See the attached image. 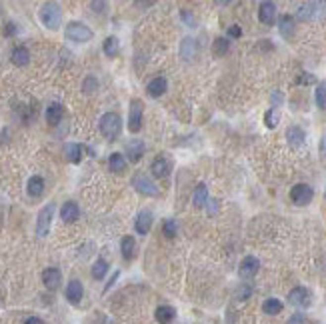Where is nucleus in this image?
<instances>
[{
  "label": "nucleus",
  "mask_w": 326,
  "mask_h": 324,
  "mask_svg": "<svg viewBox=\"0 0 326 324\" xmlns=\"http://www.w3.org/2000/svg\"><path fill=\"white\" fill-rule=\"evenodd\" d=\"M40 22L48 28V30H58L60 26V20H62V12H60V6L56 2H44L40 6Z\"/></svg>",
  "instance_id": "obj_1"
},
{
  "label": "nucleus",
  "mask_w": 326,
  "mask_h": 324,
  "mask_svg": "<svg viewBox=\"0 0 326 324\" xmlns=\"http://www.w3.org/2000/svg\"><path fill=\"white\" fill-rule=\"evenodd\" d=\"M120 130H122V120L116 112H106L100 118V132L108 140H116L120 136Z\"/></svg>",
  "instance_id": "obj_2"
},
{
  "label": "nucleus",
  "mask_w": 326,
  "mask_h": 324,
  "mask_svg": "<svg viewBox=\"0 0 326 324\" xmlns=\"http://www.w3.org/2000/svg\"><path fill=\"white\" fill-rule=\"evenodd\" d=\"M64 36L68 40H72V42L82 44V42H88L92 38V30L86 24H82V22H70L66 26V30H64Z\"/></svg>",
  "instance_id": "obj_3"
},
{
  "label": "nucleus",
  "mask_w": 326,
  "mask_h": 324,
  "mask_svg": "<svg viewBox=\"0 0 326 324\" xmlns=\"http://www.w3.org/2000/svg\"><path fill=\"white\" fill-rule=\"evenodd\" d=\"M52 216H54V204H46L40 212H38V218H36V234L40 238H44L50 230V224H52Z\"/></svg>",
  "instance_id": "obj_4"
},
{
  "label": "nucleus",
  "mask_w": 326,
  "mask_h": 324,
  "mask_svg": "<svg viewBox=\"0 0 326 324\" xmlns=\"http://www.w3.org/2000/svg\"><path fill=\"white\" fill-rule=\"evenodd\" d=\"M310 302H312V294L304 286H296L288 292V304H292L296 308H308Z\"/></svg>",
  "instance_id": "obj_5"
},
{
  "label": "nucleus",
  "mask_w": 326,
  "mask_h": 324,
  "mask_svg": "<svg viewBox=\"0 0 326 324\" xmlns=\"http://www.w3.org/2000/svg\"><path fill=\"white\" fill-rule=\"evenodd\" d=\"M290 198H292L294 204L306 206V204L312 202L314 190H312V186H308V184H296V186H292V190H290Z\"/></svg>",
  "instance_id": "obj_6"
},
{
  "label": "nucleus",
  "mask_w": 326,
  "mask_h": 324,
  "mask_svg": "<svg viewBox=\"0 0 326 324\" xmlns=\"http://www.w3.org/2000/svg\"><path fill=\"white\" fill-rule=\"evenodd\" d=\"M142 108L144 104L140 100H132L130 102V112H128V130L132 134H136L142 126Z\"/></svg>",
  "instance_id": "obj_7"
},
{
  "label": "nucleus",
  "mask_w": 326,
  "mask_h": 324,
  "mask_svg": "<svg viewBox=\"0 0 326 324\" xmlns=\"http://www.w3.org/2000/svg\"><path fill=\"white\" fill-rule=\"evenodd\" d=\"M132 186H134V190H138L144 196H158L156 184L148 176H144V174H134L132 176Z\"/></svg>",
  "instance_id": "obj_8"
},
{
  "label": "nucleus",
  "mask_w": 326,
  "mask_h": 324,
  "mask_svg": "<svg viewBox=\"0 0 326 324\" xmlns=\"http://www.w3.org/2000/svg\"><path fill=\"white\" fill-rule=\"evenodd\" d=\"M258 268H260V262H258V258H256V256H246V258L240 262L238 274H240V278L248 280V278H252V276L258 272Z\"/></svg>",
  "instance_id": "obj_9"
},
{
  "label": "nucleus",
  "mask_w": 326,
  "mask_h": 324,
  "mask_svg": "<svg viewBox=\"0 0 326 324\" xmlns=\"http://www.w3.org/2000/svg\"><path fill=\"white\" fill-rule=\"evenodd\" d=\"M258 18L266 26L274 24V20H276V4L274 2H260V6H258Z\"/></svg>",
  "instance_id": "obj_10"
},
{
  "label": "nucleus",
  "mask_w": 326,
  "mask_h": 324,
  "mask_svg": "<svg viewBox=\"0 0 326 324\" xmlns=\"http://www.w3.org/2000/svg\"><path fill=\"white\" fill-rule=\"evenodd\" d=\"M42 282L48 290H56L62 282V274H60V270L58 268H46L44 272H42Z\"/></svg>",
  "instance_id": "obj_11"
},
{
  "label": "nucleus",
  "mask_w": 326,
  "mask_h": 324,
  "mask_svg": "<svg viewBox=\"0 0 326 324\" xmlns=\"http://www.w3.org/2000/svg\"><path fill=\"white\" fill-rule=\"evenodd\" d=\"M150 226H152V212L150 210H140L136 220H134V230L144 236V234L150 232Z\"/></svg>",
  "instance_id": "obj_12"
},
{
  "label": "nucleus",
  "mask_w": 326,
  "mask_h": 324,
  "mask_svg": "<svg viewBox=\"0 0 326 324\" xmlns=\"http://www.w3.org/2000/svg\"><path fill=\"white\" fill-rule=\"evenodd\" d=\"M144 150H146V146H144V142L140 138H132L126 144V156H128L130 162H138L144 156Z\"/></svg>",
  "instance_id": "obj_13"
},
{
  "label": "nucleus",
  "mask_w": 326,
  "mask_h": 324,
  "mask_svg": "<svg viewBox=\"0 0 326 324\" xmlns=\"http://www.w3.org/2000/svg\"><path fill=\"white\" fill-rule=\"evenodd\" d=\"M64 294H66V300H68L70 304H78V302L82 300V294H84L82 282H80V280H70Z\"/></svg>",
  "instance_id": "obj_14"
},
{
  "label": "nucleus",
  "mask_w": 326,
  "mask_h": 324,
  "mask_svg": "<svg viewBox=\"0 0 326 324\" xmlns=\"http://www.w3.org/2000/svg\"><path fill=\"white\" fill-rule=\"evenodd\" d=\"M286 140H288V144H290L292 148H300V146H304V142H306V134H304V130H302L300 126H290V128L286 130Z\"/></svg>",
  "instance_id": "obj_15"
},
{
  "label": "nucleus",
  "mask_w": 326,
  "mask_h": 324,
  "mask_svg": "<svg viewBox=\"0 0 326 324\" xmlns=\"http://www.w3.org/2000/svg\"><path fill=\"white\" fill-rule=\"evenodd\" d=\"M150 170L154 174V178H166L168 172H170V164H168V160L166 158H154L152 160V164H150Z\"/></svg>",
  "instance_id": "obj_16"
},
{
  "label": "nucleus",
  "mask_w": 326,
  "mask_h": 324,
  "mask_svg": "<svg viewBox=\"0 0 326 324\" xmlns=\"http://www.w3.org/2000/svg\"><path fill=\"white\" fill-rule=\"evenodd\" d=\"M166 88H168V82H166V78L158 76V78H154V80H150V82H148V86H146V92H148V96H152V98H158V96H162V94L166 92Z\"/></svg>",
  "instance_id": "obj_17"
},
{
  "label": "nucleus",
  "mask_w": 326,
  "mask_h": 324,
  "mask_svg": "<svg viewBox=\"0 0 326 324\" xmlns=\"http://www.w3.org/2000/svg\"><path fill=\"white\" fill-rule=\"evenodd\" d=\"M80 216V208L76 206V202H64L60 208V218L64 222H74Z\"/></svg>",
  "instance_id": "obj_18"
},
{
  "label": "nucleus",
  "mask_w": 326,
  "mask_h": 324,
  "mask_svg": "<svg viewBox=\"0 0 326 324\" xmlns=\"http://www.w3.org/2000/svg\"><path fill=\"white\" fill-rule=\"evenodd\" d=\"M154 318H156V322H160V324H170L174 318H176V310L172 308V306H158L156 308V312H154Z\"/></svg>",
  "instance_id": "obj_19"
},
{
  "label": "nucleus",
  "mask_w": 326,
  "mask_h": 324,
  "mask_svg": "<svg viewBox=\"0 0 326 324\" xmlns=\"http://www.w3.org/2000/svg\"><path fill=\"white\" fill-rule=\"evenodd\" d=\"M62 114H64V110H62V106H60L58 102H52V104L46 108V120H48L50 124H58V122L62 120Z\"/></svg>",
  "instance_id": "obj_20"
},
{
  "label": "nucleus",
  "mask_w": 326,
  "mask_h": 324,
  "mask_svg": "<svg viewBox=\"0 0 326 324\" xmlns=\"http://www.w3.org/2000/svg\"><path fill=\"white\" fill-rule=\"evenodd\" d=\"M120 252H122V258L124 260H132L134 254H136V242L132 236H124L122 242H120Z\"/></svg>",
  "instance_id": "obj_21"
},
{
  "label": "nucleus",
  "mask_w": 326,
  "mask_h": 324,
  "mask_svg": "<svg viewBox=\"0 0 326 324\" xmlns=\"http://www.w3.org/2000/svg\"><path fill=\"white\" fill-rule=\"evenodd\" d=\"M12 62L16 64V66H26L28 62H30V52L24 48V46H16L14 50H12Z\"/></svg>",
  "instance_id": "obj_22"
},
{
  "label": "nucleus",
  "mask_w": 326,
  "mask_h": 324,
  "mask_svg": "<svg viewBox=\"0 0 326 324\" xmlns=\"http://www.w3.org/2000/svg\"><path fill=\"white\" fill-rule=\"evenodd\" d=\"M278 30H280V34H282L284 38H290V36L294 34V18H292L290 14L280 16V20H278Z\"/></svg>",
  "instance_id": "obj_23"
},
{
  "label": "nucleus",
  "mask_w": 326,
  "mask_h": 324,
  "mask_svg": "<svg viewBox=\"0 0 326 324\" xmlns=\"http://www.w3.org/2000/svg\"><path fill=\"white\" fill-rule=\"evenodd\" d=\"M108 166H110L112 172H122L126 168V158L122 152H114L110 154V158H108Z\"/></svg>",
  "instance_id": "obj_24"
},
{
  "label": "nucleus",
  "mask_w": 326,
  "mask_h": 324,
  "mask_svg": "<svg viewBox=\"0 0 326 324\" xmlns=\"http://www.w3.org/2000/svg\"><path fill=\"white\" fill-rule=\"evenodd\" d=\"M26 190H28V194L34 196V198L42 196V192H44V178H42V176H32V178L28 180Z\"/></svg>",
  "instance_id": "obj_25"
},
{
  "label": "nucleus",
  "mask_w": 326,
  "mask_h": 324,
  "mask_svg": "<svg viewBox=\"0 0 326 324\" xmlns=\"http://www.w3.org/2000/svg\"><path fill=\"white\" fill-rule=\"evenodd\" d=\"M192 202H194V206H198V208L206 206V202H208V186H206L204 182H200V184L196 186L194 196H192Z\"/></svg>",
  "instance_id": "obj_26"
},
{
  "label": "nucleus",
  "mask_w": 326,
  "mask_h": 324,
  "mask_svg": "<svg viewBox=\"0 0 326 324\" xmlns=\"http://www.w3.org/2000/svg\"><path fill=\"white\" fill-rule=\"evenodd\" d=\"M194 54H196V40L184 38L182 44H180V56H182L184 60H192Z\"/></svg>",
  "instance_id": "obj_27"
},
{
  "label": "nucleus",
  "mask_w": 326,
  "mask_h": 324,
  "mask_svg": "<svg viewBox=\"0 0 326 324\" xmlns=\"http://www.w3.org/2000/svg\"><path fill=\"white\" fill-rule=\"evenodd\" d=\"M262 310H264V314H268V316H276V314L282 312V302H280L278 298H268V300H264Z\"/></svg>",
  "instance_id": "obj_28"
},
{
  "label": "nucleus",
  "mask_w": 326,
  "mask_h": 324,
  "mask_svg": "<svg viewBox=\"0 0 326 324\" xmlns=\"http://www.w3.org/2000/svg\"><path fill=\"white\" fill-rule=\"evenodd\" d=\"M318 6H320L318 2H304V4H300V8H298V18H300V20H310V18H314Z\"/></svg>",
  "instance_id": "obj_29"
},
{
  "label": "nucleus",
  "mask_w": 326,
  "mask_h": 324,
  "mask_svg": "<svg viewBox=\"0 0 326 324\" xmlns=\"http://www.w3.org/2000/svg\"><path fill=\"white\" fill-rule=\"evenodd\" d=\"M64 154H66V160L68 162H80L82 158V146L76 144V142H70L64 146Z\"/></svg>",
  "instance_id": "obj_30"
},
{
  "label": "nucleus",
  "mask_w": 326,
  "mask_h": 324,
  "mask_svg": "<svg viewBox=\"0 0 326 324\" xmlns=\"http://www.w3.org/2000/svg\"><path fill=\"white\" fill-rule=\"evenodd\" d=\"M102 50H104V54H106V56L114 58L116 54H118V38H116V36H108V38H104Z\"/></svg>",
  "instance_id": "obj_31"
},
{
  "label": "nucleus",
  "mask_w": 326,
  "mask_h": 324,
  "mask_svg": "<svg viewBox=\"0 0 326 324\" xmlns=\"http://www.w3.org/2000/svg\"><path fill=\"white\" fill-rule=\"evenodd\" d=\"M106 272H108V262H106L104 258H98V260L92 264V276H94L96 280H102V278L106 276Z\"/></svg>",
  "instance_id": "obj_32"
},
{
  "label": "nucleus",
  "mask_w": 326,
  "mask_h": 324,
  "mask_svg": "<svg viewBox=\"0 0 326 324\" xmlns=\"http://www.w3.org/2000/svg\"><path fill=\"white\" fill-rule=\"evenodd\" d=\"M278 120H280V114L276 108H270V110L264 112V124L266 128H276L278 126Z\"/></svg>",
  "instance_id": "obj_33"
},
{
  "label": "nucleus",
  "mask_w": 326,
  "mask_h": 324,
  "mask_svg": "<svg viewBox=\"0 0 326 324\" xmlns=\"http://www.w3.org/2000/svg\"><path fill=\"white\" fill-rule=\"evenodd\" d=\"M228 48H230L228 38H216L214 44H212V52L216 54V56H222V54H226Z\"/></svg>",
  "instance_id": "obj_34"
},
{
  "label": "nucleus",
  "mask_w": 326,
  "mask_h": 324,
  "mask_svg": "<svg viewBox=\"0 0 326 324\" xmlns=\"http://www.w3.org/2000/svg\"><path fill=\"white\" fill-rule=\"evenodd\" d=\"M176 232H178V224H176V220H174V218H166L164 224H162V234H164L166 238H174Z\"/></svg>",
  "instance_id": "obj_35"
},
{
  "label": "nucleus",
  "mask_w": 326,
  "mask_h": 324,
  "mask_svg": "<svg viewBox=\"0 0 326 324\" xmlns=\"http://www.w3.org/2000/svg\"><path fill=\"white\" fill-rule=\"evenodd\" d=\"M314 98H316V104H318V108H322V110H326V84H324V82L316 86V94H314Z\"/></svg>",
  "instance_id": "obj_36"
},
{
  "label": "nucleus",
  "mask_w": 326,
  "mask_h": 324,
  "mask_svg": "<svg viewBox=\"0 0 326 324\" xmlns=\"http://www.w3.org/2000/svg\"><path fill=\"white\" fill-rule=\"evenodd\" d=\"M96 88H98V80L94 76H86L84 82H82V90L84 92H94Z\"/></svg>",
  "instance_id": "obj_37"
},
{
  "label": "nucleus",
  "mask_w": 326,
  "mask_h": 324,
  "mask_svg": "<svg viewBox=\"0 0 326 324\" xmlns=\"http://www.w3.org/2000/svg\"><path fill=\"white\" fill-rule=\"evenodd\" d=\"M250 294H252V286L250 284H242V286L236 288V298L238 300H246V298H250Z\"/></svg>",
  "instance_id": "obj_38"
},
{
  "label": "nucleus",
  "mask_w": 326,
  "mask_h": 324,
  "mask_svg": "<svg viewBox=\"0 0 326 324\" xmlns=\"http://www.w3.org/2000/svg\"><path fill=\"white\" fill-rule=\"evenodd\" d=\"M286 324H306V316L300 314V312H296V314H292V316L288 318Z\"/></svg>",
  "instance_id": "obj_39"
},
{
  "label": "nucleus",
  "mask_w": 326,
  "mask_h": 324,
  "mask_svg": "<svg viewBox=\"0 0 326 324\" xmlns=\"http://www.w3.org/2000/svg\"><path fill=\"white\" fill-rule=\"evenodd\" d=\"M180 16H182V20H184L190 28H194V26H196V20H194V16H192L188 10H182V12H180Z\"/></svg>",
  "instance_id": "obj_40"
},
{
  "label": "nucleus",
  "mask_w": 326,
  "mask_h": 324,
  "mask_svg": "<svg viewBox=\"0 0 326 324\" xmlns=\"http://www.w3.org/2000/svg\"><path fill=\"white\" fill-rule=\"evenodd\" d=\"M282 100H284V98H282V94H280L278 90H274L272 94H270V102H272V106H274V108H276L278 104H282Z\"/></svg>",
  "instance_id": "obj_41"
},
{
  "label": "nucleus",
  "mask_w": 326,
  "mask_h": 324,
  "mask_svg": "<svg viewBox=\"0 0 326 324\" xmlns=\"http://www.w3.org/2000/svg\"><path fill=\"white\" fill-rule=\"evenodd\" d=\"M296 82H298V84H312V82H314V76H312V74H308V72H304L302 76H298V78H296Z\"/></svg>",
  "instance_id": "obj_42"
},
{
  "label": "nucleus",
  "mask_w": 326,
  "mask_h": 324,
  "mask_svg": "<svg viewBox=\"0 0 326 324\" xmlns=\"http://www.w3.org/2000/svg\"><path fill=\"white\" fill-rule=\"evenodd\" d=\"M228 36H230V38H240V36H242V30H240V26L232 24V26L228 28Z\"/></svg>",
  "instance_id": "obj_43"
},
{
  "label": "nucleus",
  "mask_w": 326,
  "mask_h": 324,
  "mask_svg": "<svg viewBox=\"0 0 326 324\" xmlns=\"http://www.w3.org/2000/svg\"><path fill=\"white\" fill-rule=\"evenodd\" d=\"M90 8H92L94 12H102V10L106 8V2H90Z\"/></svg>",
  "instance_id": "obj_44"
},
{
  "label": "nucleus",
  "mask_w": 326,
  "mask_h": 324,
  "mask_svg": "<svg viewBox=\"0 0 326 324\" xmlns=\"http://www.w3.org/2000/svg\"><path fill=\"white\" fill-rule=\"evenodd\" d=\"M206 204H208V210H210V214H214L216 210H218V200H208Z\"/></svg>",
  "instance_id": "obj_45"
},
{
  "label": "nucleus",
  "mask_w": 326,
  "mask_h": 324,
  "mask_svg": "<svg viewBox=\"0 0 326 324\" xmlns=\"http://www.w3.org/2000/svg\"><path fill=\"white\" fill-rule=\"evenodd\" d=\"M118 274H120V272H114V274H112V278H110V280H108V284L104 286V294H106V290H110V288H112V284L116 282V278H118Z\"/></svg>",
  "instance_id": "obj_46"
},
{
  "label": "nucleus",
  "mask_w": 326,
  "mask_h": 324,
  "mask_svg": "<svg viewBox=\"0 0 326 324\" xmlns=\"http://www.w3.org/2000/svg\"><path fill=\"white\" fill-rule=\"evenodd\" d=\"M4 34H6V36H12V34H16V24H12V22H10V24H6V30H4Z\"/></svg>",
  "instance_id": "obj_47"
},
{
  "label": "nucleus",
  "mask_w": 326,
  "mask_h": 324,
  "mask_svg": "<svg viewBox=\"0 0 326 324\" xmlns=\"http://www.w3.org/2000/svg\"><path fill=\"white\" fill-rule=\"evenodd\" d=\"M24 324H44V322H42L38 316H30V318H26V322H24Z\"/></svg>",
  "instance_id": "obj_48"
},
{
  "label": "nucleus",
  "mask_w": 326,
  "mask_h": 324,
  "mask_svg": "<svg viewBox=\"0 0 326 324\" xmlns=\"http://www.w3.org/2000/svg\"><path fill=\"white\" fill-rule=\"evenodd\" d=\"M320 152H322V154H326V134L320 138Z\"/></svg>",
  "instance_id": "obj_49"
},
{
  "label": "nucleus",
  "mask_w": 326,
  "mask_h": 324,
  "mask_svg": "<svg viewBox=\"0 0 326 324\" xmlns=\"http://www.w3.org/2000/svg\"><path fill=\"white\" fill-rule=\"evenodd\" d=\"M324 198H326V192H324Z\"/></svg>",
  "instance_id": "obj_50"
}]
</instances>
